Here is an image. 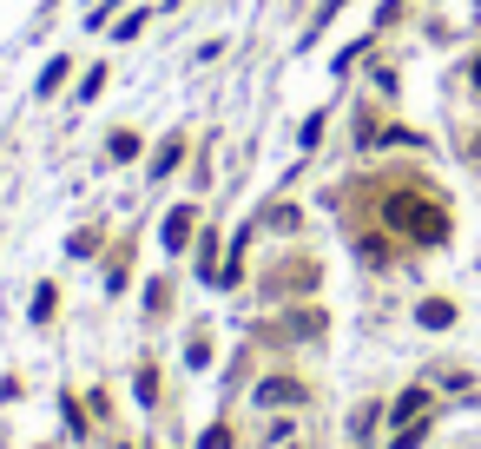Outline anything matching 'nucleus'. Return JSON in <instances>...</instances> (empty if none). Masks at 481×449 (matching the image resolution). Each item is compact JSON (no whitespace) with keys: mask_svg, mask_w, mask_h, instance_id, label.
<instances>
[{"mask_svg":"<svg viewBox=\"0 0 481 449\" xmlns=\"http://www.w3.org/2000/svg\"><path fill=\"white\" fill-rule=\"evenodd\" d=\"M389 218L403 224L409 238H422V245H442V238H448V218H442L435 205H422V199H415V205H389Z\"/></svg>","mask_w":481,"mask_h":449,"instance_id":"obj_1","label":"nucleus"},{"mask_svg":"<svg viewBox=\"0 0 481 449\" xmlns=\"http://www.w3.org/2000/svg\"><path fill=\"white\" fill-rule=\"evenodd\" d=\"M297 397H303V390L284 383V377H277V383H258V403H297Z\"/></svg>","mask_w":481,"mask_h":449,"instance_id":"obj_2","label":"nucleus"},{"mask_svg":"<svg viewBox=\"0 0 481 449\" xmlns=\"http://www.w3.org/2000/svg\"><path fill=\"white\" fill-rule=\"evenodd\" d=\"M422 324H435V330H442V324H455V311H448V304L435 298V304H422Z\"/></svg>","mask_w":481,"mask_h":449,"instance_id":"obj_3","label":"nucleus"},{"mask_svg":"<svg viewBox=\"0 0 481 449\" xmlns=\"http://www.w3.org/2000/svg\"><path fill=\"white\" fill-rule=\"evenodd\" d=\"M422 403H429V397H422V390H409V397H403V403H395V423H409V416H415Z\"/></svg>","mask_w":481,"mask_h":449,"instance_id":"obj_4","label":"nucleus"}]
</instances>
